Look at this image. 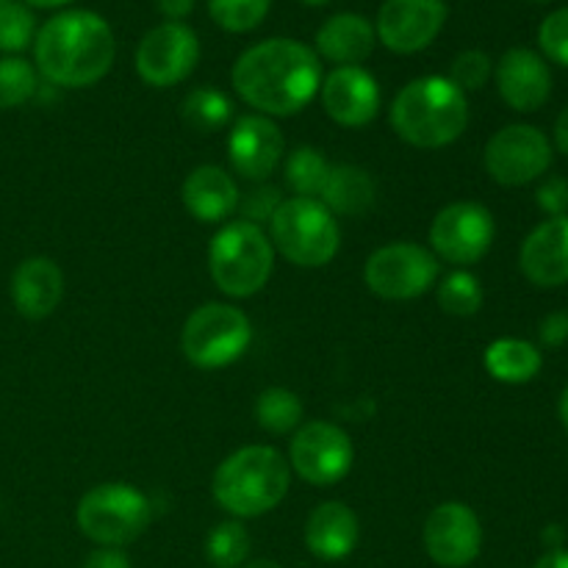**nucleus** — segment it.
Wrapping results in <instances>:
<instances>
[{"label": "nucleus", "instance_id": "1", "mask_svg": "<svg viewBox=\"0 0 568 568\" xmlns=\"http://www.w3.org/2000/svg\"><path fill=\"white\" fill-rule=\"evenodd\" d=\"M233 87L261 114L292 116L320 92L322 61L297 39H266L239 55Z\"/></svg>", "mask_w": 568, "mask_h": 568}, {"label": "nucleus", "instance_id": "2", "mask_svg": "<svg viewBox=\"0 0 568 568\" xmlns=\"http://www.w3.org/2000/svg\"><path fill=\"white\" fill-rule=\"evenodd\" d=\"M114 55L116 42L111 26L94 11H61L50 17L33 39L39 72L55 87H92L111 70Z\"/></svg>", "mask_w": 568, "mask_h": 568}, {"label": "nucleus", "instance_id": "3", "mask_svg": "<svg viewBox=\"0 0 568 568\" xmlns=\"http://www.w3.org/2000/svg\"><path fill=\"white\" fill-rule=\"evenodd\" d=\"M392 125L414 148H447L469 125V100L449 78H416L394 98Z\"/></svg>", "mask_w": 568, "mask_h": 568}, {"label": "nucleus", "instance_id": "4", "mask_svg": "<svg viewBox=\"0 0 568 568\" xmlns=\"http://www.w3.org/2000/svg\"><path fill=\"white\" fill-rule=\"evenodd\" d=\"M288 464L272 447H244L227 455L214 475V499L236 519H255L283 503Z\"/></svg>", "mask_w": 568, "mask_h": 568}, {"label": "nucleus", "instance_id": "5", "mask_svg": "<svg viewBox=\"0 0 568 568\" xmlns=\"http://www.w3.org/2000/svg\"><path fill=\"white\" fill-rule=\"evenodd\" d=\"M275 266V247L264 227L239 220L222 227L209 247V270L227 297H253L266 286Z\"/></svg>", "mask_w": 568, "mask_h": 568}, {"label": "nucleus", "instance_id": "6", "mask_svg": "<svg viewBox=\"0 0 568 568\" xmlns=\"http://www.w3.org/2000/svg\"><path fill=\"white\" fill-rule=\"evenodd\" d=\"M270 242L294 266L320 270L336 258L342 231L320 200L292 197L283 200L270 220Z\"/></svg>", "mask_w": 568, "mask_h": 568}, {"label": "nucleus", "instance_id": "7", "mask_svg": "<svg viewBox=\"0 0 568 568\" xmlns=\"http://www.w3.org/2000/svg\"><path fill=\"white\" fill-rule=\"evenodd\" d=\"M153 505L139 488L128 483H103L87 491L78 503V530L100 547H125L148 530Z\"/></svg>", "mask_w": 568, "mask_h": 568}, {"label": "nucleus", "instance_id": "8", "mask_svg": "<svg viewBox=\"0 0 568 568\" xmlns=\"http://www.w3.org/2000/svg\"><path fill=\"white\" fill-rule=\"evenodd\" d=\"M253 342L247 314L227 303H205L186 320L181 347L189 364L200 369H222L242 358Z\"/></svg>", "mask_w": 568, "mask_h": 568}, {"label": "nucleus", "instance_id": "9", "mask_svg": "<svg viewBox=\"0 0 568 568\" xmlns=\"http://www.w3.org/2000/svg\"><path fill=\"white\" fill-rule=\"evenodd\" d=\"M438 277V258L422 244L397 242L375 250L364 266L369 292L383 300H414L430 292Z\"/></svg>", "mask_w": 568, "mask_h": 568}, {"label": "nucleus", "instance_id": "10", "mask_svg": "<svg viewBox=\"0 0 568 568\" xmlns=\"http://www.w3.org/2000/svg\"><path fill=\"white\" fill-rule=\"evenodd\" d=\"M494 233V216L486 205L480 203H453L436 214L430 225V244L436 250L438 258L455 266L477 264L483 255L491 250Z\"/></svg>", "mask_w": 568, "mask_h": 568}, {"label": "nucleus", "instance_id": "11", "mask_svg": "<svg viewBox=\"0 0 568 568\" xmlns=\"http://www.w3.org/2000/svg\"><path fill=\"white\" fill-rule=\"evenodd\" d=\"M355 449L347 433L331 422H308L292 438L288 460L305 483L316 488L344 480L353 469Z\"/></svg>", "mask_w": 568, "mask_h": 568}, {"label": "nucleus", "instance_id": "12", "mask_svg": "<svg viewBox=\"0 0 568 568\" xmlns=\"http://www.w3.org/2000/svg\"><path fill=\"white\" fill-rule=\"evenodd\" d=\"M200 59L197 33L183 22H161L144 33L136 50V72L155 89L186 81Z\"/></svg>", "mask_w": 568, "mask_h": 568}, {"label": "nucleus", "instance_id": "13", "mask_svg": "<svg viewBox=\"0 0 568 568\" xmlns=\"http://www.w3.org/2000/svg\"><path fill=\"white\" fill-rule=\"evenodd\" d=\"M552 164V144L538 128L508 125L486 144V170L503 186H525Z\"/></svg>", "mask_w": 568, "mask_h": 568}, {"label": "nucleus", "instance_id": "14", "mask_svg": "<svg viewBox=\"0 0 568 568\" xmlns=\"http://www.w3.org/2000/svg\"><path fill=\"white\" fill-rule=\"evenodd\" d=\"M425 549L442 568L475 564L483 549V527L475 510L464 503H444L425 521Z\"/></svg>", "mask_w": 568, "mask_h": 568}, {"label": "nucleus", "instance_id": "15", "mask_svg": "<svg viewBox=\"0 0 568 568\" xmlns=\"http://www.w3.org/2000/svg\"><path fill=\"white\" fill-rule=\"evenodd\" d=\"M447 22L444 0H386L377 11L375 33L394 53H419Z\"/></svg>", "mask_w": 568, "mask_h": 568}, {"label": "nucleus", "instance_id": "16", "mask_svg": "<svg viewBox=\"0 0 568 568\" xmlns=\"http://www.w3.org/2000/svg\"><path fill=\"white\" fill-rule=\"evenodd\" d=\"M322 105L344 128H364L381 111V87L364 67H336L322 78Z\"/></svg>", "mask_w": 568, "mask_h": 568}, {"label": "nucleus", "instance_id": "17", "mask_svg": "<svg viewBox=\"0 0 568 568\" xmlns=\"http://www.w3.org/2000/svg\"><path fill=\"white\" fill-rule=\"evenodd\" d=\"M283 133L264 114H250L233 125L227 155L233 170L247 181H266L283 161Z\"/></svg>", "mask_w": 568, "mask_h": 568}, {"label": "nucleus", "instance_id": "18", "mask_svg": "<svg viewBox=\"0 0 568 568\" xmlns=\"http://www.w3.org/2000/svg\"><path fill=\"white\" fill-rule=\"evenodd\" d=\"M497 87L510 109L538 111L552 94V72L536 50L514 48L499 59Z\"/></svg>", "mask_w": 568, "mask_h": 568}, {"label": "nucleus", "instance_id": "19", "mask_svg": "<svg viewBox=\"0 0 568 568\" xmlns=\"http://www.w3.org/2000/svg\"><path fill=\"white\" fill-rule=\"evenodd\" d=\"M521 272L541 288L568 283V216L541 222L521 244Z\"/></svg>", "mask_w": 568, "mask_h": 568}, {"label": "nucleus", "instance_id": "20", "mask_svg": "<svg viewBox=\"0 0 568 568\" xmlns=\"http://www.w3.org/2000/svg\"><path fill=\"white\" fill-rule=\"evenodd\" d=\"M64 297V275L59 264L44 255L26 258L11 275V300L26 320H44Z\"/></svg>", "mask_w": 568, "mask_h": 568}, {"label": "nucleus", "instance_id": "21", "mask_svg": "<svg viewBox=\"0 0 568 568\" xmlns=\"http://www.w3.org/2000/svg\"><path fill=\"white\" fill-rule=\"evenodd\" d=\"M358 516L344 503H322L305 525V547L314 558L327 560V564L349 558L358 547Z\"/></svg>", "mask_w": 568, "mask_h": 568}, {"label": "nucleus", "instance_id": "22", "mask_svg": "<svg viewBox=\"0 0 568 568\" xmlns=\"http://www.w3.org/2000/svg\"><path fill=\"white\" fill-rule=\"evenodd\" d=\"M239 186L225 170L214 164L197 166L183 183V205L194 220L214 225L225 222L239 209Z\"/></svg>", "mask_w": 568, "mask_h": 568}, {"label": "nucleus", "instance_id": "23", "mask_svg": "<svg viewBox=\"0 0 568 568\" xmlns=\"http://www.w3.org/2000/svg\"><path fill=\"white\" fill-rule=\"evenodd\" d=\"M377 33L361 14H336L316 33V53L336 67H358L375 50Z\"/></svg>", "mask_w": 568, "mask_h": 568}, {"label": "nucleus", "instance_id": "24", "mask_svg": "<svg viewBox=\"0 0 568 568\" xmlns=\"http://www.w3.org/2000/svg\"><path fill=\"white\" fill-rule=\"evenodd\" d=\"M377 186L375 178L355 164H336L327 172V181L322 186L320 203L333 216H364L375 205Z\"/></svg>", "mask_w": 568, "mask_h": 568}, {"label": "nucleus", "instance_id": "25", "mask_svg": "<svg viewBox=\"0 0 568 568\" xmlns=\"http://www.w3.org/2000/svg\"><path fill=\"white\" fill-rule=\"evenodd\" d=\"M483 361H486V369L494 381L510 383V386L530 383L544 366L536 344L525 342V338H499V342L488 344Z\"/></svg>", "mask_w": 568, "mask_h": 568}, {"label": "nucleus", "instance_id": "26", "mask_svg": "<svg viewBox=\"0 0 568 568\" xmlns=\"http://www.w3.org/2000/svg\"><path fill=\"white\" fill-rule=\"evenodd\" d=\"M233 105L220 89H194V92L186 94L181 105V116L192 131L197 133H214L222 131V128L231 122Z\"/></svg>", "mask_w": 568, "mask_h": 568}, {"label": "nucleus", "instance_id": "27", "mask_svg": "<svg viewBox=\"0 0 568 568\" xmlns=\"http://www.w3.org/2000/svg\"><path fill=\"white\" fill-rule=\"evenodd\" d=\"M255 422L264 427L272 436H283V433H292L294 427H300L303 422V403L294 392L288 388H266L264 394L255 403Z\"/></svg>", "mask_w": 568, "mask_h": 568}, {"label": "nucleus", "instance_id": "28", "mask_svg": "<svg viewBox=\"0 0 568 568\" xmlns=\"http://www.w3.org/2000/svg\"><path fill=\"white\" fill-rule=\"evenodd\" d=\"M331 164L316 148H297L286 159V181L297 197L320 200Z\"/></svg>", "mask_w": 568, "mask_h": 568}, {"label": "nucleus", "instance_id": "29", "mask_svg": "<svg viewBox=\"0 0 568 568\" xmlns=\"http://www.w3.org/2000/svg\"><path fill=\"white\" fill-rule=\"evenodd\" d=\"M250 532L242 521H222L209 532L205 555L214 568H242L250 558Z\"/></svg>", "mask_w": 568, "mask_h": 568}, {"label": "nucleus", "instance_id": "30", "mask_svg": "<svg viewBox=\"0 0 568 568\" xmlns=\"http://www.w3.org/2000/svg\"><path fill=\"white\" fill-rule=\"evenodd\" d=\"M438 305L449 316H475L483 308V286L471 272H453L438 286Z\"/></svg>", "mask_w": 568, "mask_h": 568}, {"label": "nucleus", "instance_id": "31", "mask_svg": "<svg viewBox=\"0 0 568 568\" xmlns=\"http://www.w3.org/2000/svg\"><path fill=\"white\" fill-rule=\"evenodd\" d=\"M272 0H209L211 20L231 33H247L270 14Z\"/></svg>", "mask_w": 568, "mask_h": 568}, {"label": "nucleus", "instance_id": "32", "mask_svg": "<svg viewBox=\"0 0 568 568\" xmlns=\"http://www.w3.org/2000/svg\"><path fill=\"white\" fill-rule=\"evenodd\" d=\"M37 94V70L20 55L0 59V111L17 109Z\"/></svg>", "mask_w": 568, "mask_h": 568}, {"label": "nucleus", "instance_id": "33", "mask_svg": "<svg viewBox=\"0 0 568 568\" xmlns=\"http://www.w3.org/2000/svg\"><path fill=\"white\" fill-rule=\"evenodd\" d=\"M37 39V20L31 9L14 0L0 3V53H20Z\"/></svg>", "mask_w": 568, "mask_h": 568}, {"label": "nucleus", "instance_id": "34", "mask_svg": "<svg viewBox=\"0 0 568 568\" xmlns=\"http://www.w3.org/2000/svg\"><path fill=\"white\" fill-rule=\"evenodd\" d=\"M491 72V59H488L483 50H464L460 55H455L453 67H449V81H453L464 94L477 92V89L486 87Z\"/></svg>", "mask_w": 568, "mask_h": 568}, {"label": "nucleus", "instance_id": "35", "mask_svg": "<svg viewBox=\"0 0 568 568\" xmlns=\"http://www.w3.org/2000/svg\"><path fill=\"white\" fill-rule=\"evenodd\" d=\"M538 44H541L547 59H552L555 64L560 67H568V9L552 11V14L541 22Z\"/></svg>", "mask_w": 568, "mask_h": 568}, {"label": "nucleus", "instance_id": "36", "mask_svg": "<svg viewBox=\"0 0 568 568\" xmlns=\"http://www.w3.org/2000/svg\"><path fill=\"white\" fill-rule=\"evenodd\" d=\"M281 203H283V197L275 186H258V189H253V192H247L239 197V211L244 214V222L261 227L264 222H270L272 216H275L277 205Z\"/></svg>", "mask_w": 568, "mask_h": 568}, {"label": "nucleus", "instance_id": "37", "mask_svg": "<svg viewBox=\"0 0 568 568\" xmlns=\"http://www.w3.org/2000/svg\"><path fill=\"white\" fill-rule=\"evenodd\" d=\"M536 203L544 214L552 216H568V181L566 178H549L538 186Z\"/></svg>", "mask_w": 568, "mask_h": 568}, {"label": "nucleus", "instance_id": "38", "mask_svg": "<svg viewBox=\"0 0 568 568\" xmlns=\"http://www.w3.org/2000/svg\"><path fill=\"white\" fill-rule=\"evenodd\" d=\"M541 342L547 347H560V344L568 342V314L566 311H555L547 320L541 322Z\"/></svg>", "mask_w": 568, "mask_h": 568}, {"label": "nucleus", "instance_id": "39", "mask_svg": "<svg viewBox=\"0 0 568 568\" xmlns=\"http://www.w3.org/2000/svg\"><path fill=\"white\" fill-rule=\"evenodd\" d=\"M83 568H131V560L120 547H100L89 555Z\"/></svg>", "mask_w": 568, "mask_h": 568}, {"label": "nucleus", "instance_id": "40", "mask_svg": "<svg viewBox=\"0 0 568 568\" xmlns=\"http://www.w3.org/2000/svg\"><path fill=\"white\" fill-rule=\"evenodd\" d=\"M155 6L166 17V22H181L183 17L192 14L194 0H155Z\"/></svg>", "mask_w": 568, "mask_h": 568}, {"label": "nucleus", "instance_id": "41", "mask_svg": "<svg viewBox=\"0 0 568 568\" xmlns=\"http://www.w3.org/2000/svg\"><path fill=\"white\" fill-rule=\"evenodd\" d=\"M555 148L568 155V105L560 111L558 120H555Z\"/></svg>", "mask_w": 568, "mask_h": 568}, {"label": "nucleus", "instance_id": "42", "mask_svg": "<svg viewBox=\"0 0 568 568\" xmlns=\"http://www.w3.org/2000/svg\"><path fill=\"white\" fill-rule=\"evenodd\" d=\"M532 568H568V552L566 549H549Z\"/></svg>", "mask_w": 568, "mask_h": 568}, {"label": "nucleus", "instance_id": "43", "mask_svg": "<svg viewBox=\"0 0 568 568\" xmlns=\"http://www.w3.org/2000/svg\"><path fill=\"white\" fill-rule=\"evenodd\" d=\"M28 6H37V9H59V6L72 3V0H26Z\"/></svg>", "mask_w": 568, "mask_h": 568}, {"label": "nucleus", "instance_id": "44", "mask_svg": "<svg viewBox=\"0 0 568 568\" xmlns=\"http://www.w3.org/2000/svg\"><path fill=\"white\" fill-rule=\"evenodd\" d=\"M544 538H547L549 544H558V538L564 541V530H560V527H547V536Z\"/></svg>", "mask_w": 568, "mask_h": 568}, {"label": "nucleus", "instance_id": "45", "mask_svg": "<svg viewBox=\"0 0 568 568\" xmlns=\"http://www.w3.org/2000/svg\"><path fill=\"white\" fill-rule=\"evenodd\" d=\"M560 422H564L568 430V388L564 392V397H560Z\"/></svg>", "mask_w": 568, "mask_h": 568}, {"label": "nucleus", "instance_id": "46", "mask_svg": "<svg viewBox=\"0 0 568 568\" xmlns=\"http://www.w3.org/2000/svg\"><path fill=\"white\" fill-rule=\"evenodd\" d=\"M242 568H283V566L275 564V560H253V564H247Z\"/></svg>", "mask_w": 568, "mask_h": 568}, {"label": "nucleus", "instance_id": "47", "mask_svg": "<svg viewBox=\"0 0 568 568\" xmlns=\"http://www.w3.org/2000/svg\"><path fill=\"white\" fill-rule=\"evenodd\" d=\"M303 3H308V6H325V3H331V0H303Z\"/></svg>", "mask_w": 568, "mask_h": 568}, {"label": "nucleus", "instance_id": "48", "mask_svg": "<svg viewBox=\"0 0 568 568\" xmlns=\"http://www.w3.org/2000/svg\"><path fill=\"white\" fill-rule=\"evenodd\" d=\"M536 3H549V0H536Z\"/></svg>", "mask_w": 568, "mask_h": 568}, {"label": "nucleus", "instance_id": "49", "mask_svg": "<svg viewBox=\"0 0 568 568\" xmlns=\"http://www.w3.org/2000/svg\"><path fill=\"white\" fill-rule=\"evenodd\" d=\"M0 3H6V0H0Z\"/></svg>", "mask_w": 568, "mask_h": 568}]
</instances>
